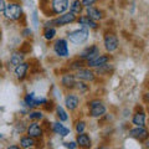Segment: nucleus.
Masks as SVG:
<instances>
[{
    "instance_id": "nucleus-7",
    "label": "nucleus",
    "mask_w": 149,
    "mask_h": 149,
    "mask_svg": "<svg viewBox=\"0 0 149 149\" xmlns=\"http://www.w3.org/2000/svg\"><path fill=\"white\" fill-rule=\"evenodd\" d=\"M25 104L29 106V107H39V106H44L47 100L45 97H37L35 93H27L25 96Z\"/></svg>"
},
{
    "instance_id": "nucleus-27",
    "label": "nucleus",
    "mask_w": 149,
    "mask_h": 149,
    "mask_svg": "<svg viewBox=\"0 0 149 149\" xmlns=\"http://www.w3.org/2000/svg\"><path fill=\"white\" fill-rule=\"evenodd\" d=\"M29 118L32 119V120H40L41 118H42V113H41L40 111H34L29 114Z\"/></svg>"
},
{
    "instance_id": "nucleus-28",
    "label": "nucleus",
    "mask_w": 149,
    "mask_h": 149,
    "mask_svg": "<svg viewBox=\"0 0 149 149\" xmlns=\"http://www.w3.org/2000/svg\"><path fill=\"white\" fill-rule=\"evenodd\" d=\"M85 128H86V123L83 122V120H80V122L76 123V132H77L78 134L85 133Z\"/></svg>"
},
{
    "instance_id": "nucleus-36",
    "label": "nucleus",
    "mask_w": 149,
    "mask_h": 149,
    "mask_svg": "<svg viewBox=\"0 0 149 149\" xmlns=\"http://www.w3.org/2000/svg\"><path fill=\"white\" fill-rule=\"evenodd\" d=\"M8 149H20L19 147H16V146H11V147H9Z\"/></svg>"
},
{
    "instance_id": "nucleus-12",
    "label": "nucleus",
    "mask_w": 149,
    "mask_h": 149,
    "mask_svg": "<svg viewBox=\"0 0 149 149\" xmlns=\"http://www.w3.org/2000/svg\"><path fill=\"white\" fill-rule=\"evenodd\" d=\"M76 77L78 80H82V81H93L95 80V73H93L90 68H80L77 70V73H76Z\"/></svg>"
},
{
    "instance_id": "nucleus-26",
    "label": "nucleus",
    "mask_w": 149,
    "mask_h": 149,
    "mask_svg": "<svg viewBox=\"0 0 149 149\" xmlns=\"http://www.w3.org/2000/svg\"><path fill=\"white\" fill-rule=\"evenodd\" d=\"M56 35V29L55 27H46L45 32H44V36L46 40H52Z\"/></svg>"
},
{
    "instance_id": "nucleus-22",
    "label": "nucleus",
    "mask_w": 149,
    "mask_h": 149,
    "mask_svg": "<svg viewBox=\"0 0 149 149\" xmlns=\"http://www.w3.org/2000/svg\"><path fill=\"white\" fill-rule=\"evenodd\" d=\"M54 132L56 134H58V136H62V137H66L67 134L70 133V129L66 128V127H63V125L61 123H58V122H56L54 123Z\"/></svg>"
},
{
    "instance_id": "nucleus-11",
    "label": "nucleus",
    "mask_w": 149,
    "mask_h": 149,
    "mask_svg": "<svg viewBox=\"0 0 149 149\" xmlns=\"http://www.w3.org/2000/svg\"><path fill=\"white\" fill-rule=\"evenodd\" d=\"M130 137L138 139V141H144V139L148 138V130L144 127H137L129 130Z\"/></svg>"
},
{
    "instance_id": "nucleus-9",
    "label": "nucleus",
    "mask_w": 149,
    "mask_h": 149,
    "mask_svg": "<svg viewBox=\"0 0 149 149\" xmlns=\"http://www.w3.org/2000/svg\"><path fill=\"white\" fill-rule=\"evenodd\" d=\"M98 55H100V49L97 47L96 45H91V46H88V47H86L80 54V57H81V60H87V61H90V60L97 57Z\"/></svg>"
},
{
    "instance_id": "nucleus-33",
    "label": "nucleus",
    "mask_w": 149,
    "mask_h": 149,
    "mask_svg": "<svg viewBox=\"0 0 149 149\" xmlns=\"http://www.w3.org/2000/svg\"><path fill=\"white\" fill-rule=\"evenodd\" d=\"M65 146H66L68 149H76L77 144H76V143H73V142H71V143H65Z\"/></svg>"
},
{
    "instance_id": "nucleus-25",
    "label": "nucleus",
    "mask_w": 149,
    "mask_h": 149,
    "mask_svg": "<svg viewBox=\"0 0 149 149\" xmlns=\"http://www.w3.org/2000/svg\"><path fill=\"white\" fill-rule=\"evenodd\" d=\"M56 113H57V117L60 118V120H62V122H65V120L68 119L67 113L65 112V109L62 108L61 106H57V107H56Z\"/></svg>"
},
{
    "instance_id": "nucleus-24",
    "label": "nucleus",
    "mask_w": 149,
    "mask_h": 149,
    "mask_svg": "<svg viewBox=\"0 0 149 149\" xmlns=\"http://www.w3.org/2000/svg\"><path fill=\"white\" fill-rule=\"evenodd\" d=\"M22 60H24V56H22L21 52H15L13 54L11 58H10V62L11 65H15V66H17V65H20L22 62Z\"/></svg>"
},
{
    "instance_id": "nucleus-6",
    "label": "nucleus",
    "mask_w": 149,
    "mask_h": 149,
    "mask_svg": "<svg viewBox=\"0 0 149 149\" xmlns=\"http://www.w3.org/2000/svg\"><path fill=\"white\" fill-rule=\"evenodd\" d=\"M104 49L108 52H113L118 49V39L113 32H107L104 35Z\"/></svg>"
},
{
    "instance_id": "nucleus-15",
    "label": "nucleus",
    "mask_w": 149,
    "mask_h": 149,
    "mask_svg": "<svg viewBox=\"0 0 149 149\" xmlns=\"http://www.w3.org/2000/svg\"><path fill=\"white\" fill-rule=\"evenodd\" d=\"M27 134L31 138H40L42 136V128L40 127L37 123H31L27 127Z\"/></svg>"
},
{
    "instance_id": "nucleus-13",
    "label": "nucleus",
    "mask_w": 149,
    "mask_h": 149,
    "mask_svg": "<svg viewBox=\"0 0 149 149\" xmlns=\"http://www.w3.org/2000/svg\"><path fill=\"white\" fill-rule=\"evenodd\" d=\"M27 71H29V63L26 62H21L20 65H17L15 67V76L17 80H24L27 74Z\"/></svg>"
},
{
    "instance_id": "nucleus-1",
    "label": "nucleus",
    "mask_w": 149,
    "mask_h": 149,
    "mask_svg": "<svg viewBox=\"0 0 149 149\" xmlns=\"http://www.w3.org/2000/svg\"><path fill=\"white\" fill-rule=\"evenodd\" d=\"M4 16H5L8 20H20V17L22 16V8L19 3H9L5 5L4 9Z\"/></svg>"
},
{
    "instance_id": "nucleus-29",
    "label": "nucleus",
    "mask_w": 149,
    "mask_h": 149,
    "mask_svg": "<svg viewBox=\"0 0 149 149\" xmlns=\"http://www.w3.org/2000/svg\"><path fill=\"white\" fill-rule=\"evenodd\" d=\"M82 66H83V62L78 60V61H73L72 65L70 66V68H72V70H80V68H82Z\"/></svg>"
},
{
    "instance_id": "nucleus-17",
    "label": "nucleus",
    "mask_w": 149,
    "mask_h": 149,
    "mask_svg": "<svg viewBox=\"0 0 149 149\" xmlns=\"http://www.w3.org/2000/svg\"><path fill=\"white\" fill-rule=\"evenodd\" d=\"M78 24H81L85 27H90V29H97V26H98L96 21H93L92 19H90L87 15L80 16V19H78Z\"/></svg>"
},
{
    "instance_id": "nucleus-2",
    "label": "nucleus",
    "mask_w": 149,
    "mask_h": 149,
    "mask_svg": "<svg viewBox=\"0 0 149 149\" xmlns=\"http://www.w3.org/2000/svg\"><path fill=\"white\" fill-rule=\"evenodd\" d=\"M76 21V15H73L72 13H63L61 14L58 17L54 19L52 21L50 22V25H47L46 27H54V26H63V25H68L71 22Z\"/></svg>"
},
{
    "instance_id": "nucleus-35",
    "label": "nucleus",
    "mask_w": 149,
    "mask_h": 149,
    "mask_svg": "<svg viewBox=\"0 0 149 149\" xmlns=\"http://www.w3.org/2000/svg\"><path fill=\"white\" fill-rule=\"evenodd\" d=\"M22 34H24V36H30L31 35V30L30 29H26L24 32H22Z\"/></svg>"
},
{
    "instance_id": "nucleus-4",
    "label": "nucleus",
    "mask_w": 149,
    "mask_h": 149,
    "mask_svg": "<svg viewBox=\"0 0 149 149\" xmlns=\"http://www.w3.org/2000/svg\"><path fill=\"white\" fill-rule=\"evenodd\" d=\"M88 107H90V116L93 118H98L106 113V106L103 104V102L98 100L91 101L88 103Z\"/></svg>"
},
{
    "instance_id": "nucleus-10",
    "label": "nucleus",
    "mask_w": 149,
    "mask_h": 149,
    "mask_svg": "<svg viewBox=\"0 0 149 149\" xmlns=\"http://www.w3.org/2000/svg\"><path fill=\"white\" fill-rule=\"evenodd\" d=\"M108 61H109V56H107V55H98L97 57L90 60V61L87 62V66L88 67H97V68H98L101 66H103V65H106Z\"/></svg>"
},
{
    "instance_id": "nucleus-20",
    "label": "nucleus",
    "mask_w": 149,
    "mask_h": 149,
    "mask_svg": "<svg viewBox=\"0 0 149 149\" xmlns=\"http://www.w3.org/2000/svg\"><path fill=\"white\" fill-rule=\"evenodd\" d=\"M68 8H70V13H72L73 15H80V14L82 13V10H83L81 0H73Z\"/></svg>"
},
{
    "instance_id": "nucleus-38",
    "label": "nucleus",
    "mask_w": 149,
    "mask_h": 149,
    "mask_svg": "<svg viewBox=\"0 0 149 149\" xmlns=\"http://www.w3.org/2000/svg\"><path fill=\"white\" fill-rule=\"evenodd\" d=\"M0 67H1V63H0Z\"/></svg>"
},
{
    "instance_id": "nucleus-34",
    "label": "nucleus",
    "mask_w": 149,
    "mask_h": 149,
    "mask_svg": "<svg viewBox=\"0 0 149 149\" xmlns=\"http://www.w3.org/2000/svg\"><path fill=\"white\" fill-rule=\"evenodd\" d=\"M5 5H6L5 0H0V13L4 11V9H5Z\"/></svg>"
},
{
    "instance_id": "nucleus-31",
    "label": "nucleus",
    "mask_w": 149,
    "mask_h": 149,
    "mask_svg": "<svg viewBox=\"0 0 149 149\" xmlns=\"http://www.w3.org/2000/svg\"><path fill=\"white\" fill-rule=\"evenodd\" d=\"M30 50H31V46L29 42H25L24 46H21L20 47V52L21 54H27V52H30Z\"/></svg>"
},
{
    "instance_id": "nucleus-23",
    "label": "nucleus",
    "mask_w": 149,
    "mask_h": 149,
    "mask_svg": "<svg viewBox=\"0 0 149 149\" xmlns=\"http://www.w3.org/2000/svg\"><path fill=\"white\" fill-rule=\"evenodd\" d=\"M20 144H21V147H22V148L29 149V148H31L32 146H34L35 142H34V138H31V137L27 136V137H22V138H21Z\"/></svg>"
},
{
    "instance_id": "nucleus-14",
    "label": "nucleus",
    "mask_w": 149,
    "mask_h": 149,
    "mask_svg": "<svg viewBox=\"0 0 149 149\" xmlns=\"http://www.w3.org/2000/svg\"><path fill=\"white\" fill-rule=\"evenodd\" d=\"M65 104L70 111H73L80 104V98L76 95H67L66 98H65Z\"/></svg>"
},
{
    "instance_id": "nucleus-18",
    "label": "nucleus",
    "mask_w": 149,
    "mask_h": 149,
    "mask_svg": "<svg viewBox=\"0 0 149 149\" xmlns=\"http://www.w3.org/2000/svg\"><path fill=\"white\" fill-rule=\"evenodd\" d=\"M77 144L82 148H90L91 147V138L86 133H81L77 137Z\"/></svg>"
},
{
    "instance_id": "nucleus-37",
    "label": "nucleus",
    "mask_w": 149,
    "mask_h": 149,
    "mask_svg": "<svg viewBox=\"0 0 149 149\" xmlns=\"http://www.w3.org/2000/svg\"><path fill=\"white\" fill-rule=\"evenodd\" d=\"M0 39H1V32H0Z\"/></svg>"
},
{
    "instance_id": "nucleus-30",
    "label": "nucleus",
    "mask_w": 149,
    "mask_h": 149,
    "mask_svg": "<svg viewBox=\"0 0 149 149\" xmlns=\"http://www.w3.org/2000/svg\"><path fill=\"white\" fill-rule=\"evenodd\" d=\"M74 87H77L78 88V91H81V92H85L88 90V87L87 85H85L83 82H76V85H74Z\"/></svg>"
},
{
    "instance_id": "nucleus-32",
    "label": "nucleus",
    "mask_w": 149,
    "mask_h": 149,
    "mask_svg": "<svg viewBox=\"0 0 149 149\" xmlns=\"http://www.w3.org/2000/svg\"><path fill=\"white\" fill-rule=\"evenodd\" d=\"M98 0H81V3H82V6H86V8H90L95 3H97Z\"/></svg>"
},
{
    "instance_id": "nucleus-21",
    "label": "nucleus",
    "mask_w": 149,
    "mask_h": 149,
    "mask_svg": "<svg viewBox=\"0 0 149 149\" xmlns=\"http://www.w3.org/2000/svg\"><path fill=\"white\" fill-rule=\"evenodd\" d=\"M133 124H136L137 127H144V124H146V114L143 113V112H138L133 116V119H132Z\"/></svg>"
},
{
    "instance_id": "nucleus-5",
    "label": "nucleus",
    "mask_w": 149,
    "mask_h": 149,
    "mask_svg": "<svg viewBox=\"0 0 149 149\" xmlns=\"http://www.w3.org/2000/svg\"><path fill=\"white\" fill-rule=\"evenodd\" d=\"M54 51H55V54L57 55L58 57H67V56L70 55L67 41L63 40V39L57 40L55 42V45H54Z\"/></svg>"
},
{
    "instance_id": "nucleus-8",
    "label": "nucleus",
    "mask_w": 149,
    "mask_h": 149,
    "mask_svg": "<svg viewBox=\"0 0 149 149\" xmlns=\"http://www.w3.org/2000/svg\"><path fill=\"white\" fill-rule=\"evenodd\" d=\"M70 6V0H51V9L54 14H63Z\"/></svg>"
},
{
    "instance_id": "nucleus-3",
    "label": "nucleus",
    "mask_w": 149,
    "mask_h": 149,
    "mask_svg": "<svg viewBox=\"0 0 149 149\" xmlns=\"http://www.w3.org/2000/svg\"><path fill=\"white\" fill-rule=\"evenodd\" d=\"M87 39H88V30L86 29V27L74 30V31H72V32H70L68 34L70 42H72L74 45H80L82 42H85Z\"/></svg>"
},
{
    "instance_id": "nucleus-16",
    "label": "nucleus",
    "mask_w": 149,
    "mask_h": 149,
    "mask_svg": "<svg viewBox=\"0 0 149 149\" xmlns=\"http://www.w3.org/2000/svg\"><path fill=\"white\" fill-rule=\"evenodd\" d=\"M87 16L92 19L93 21H96V20H101V19H103V13H102V10H100L98 8H95V6H90V8H87Z\"/></svg>"
},
{
    "instance_id": "nucleus-19",
    "label": "nucleus",
    "mask_w": 149,
    "mask_h": 149,
    "mask_svg": "<svg viewBox=\"0 0 149 149\" xmlns=\"http://www.w3.org/2000/svg\"><path fill=\"white\" fill-rule=\"evenodd\" d=\"M62 85L65 87H67V88H73L74 85H76V77L73 76V74L71 73H66V74H63V77H62Z\"/></svg>"
}]
</instances>
